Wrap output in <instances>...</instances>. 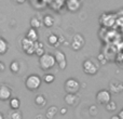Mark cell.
<instances>
[{
	"label": "cell",
	"instance_id": "obj_32",
	"mask_svg": "<svg viewBox=\"0 0 123 119\" xmlns=\"http://www.w3.org/2000/svg\"><path fill=\"white\" fill-rule=\"evenodd\" d=\"M110 119H120V117H119V115H112Z\"/></svg>",
	"mask_w": 123,
	"mask_h": 119
},
{
	"label": "cell",
	"instance_id": "obj_27",
	"mask_svg": "<svg viewBox=\"0 0 123 119\" xmlns=\"http://www.w3.org/2000/svg\"><path fill=\"white\" fill-rule=\"evenodd\" d=\"M89 113L91 116H96L97 115V106L96 105H91L89 107Z\"/></svg>",
	"mask_w": 123,
	"mask_h": 119
},
{
	"label": "cell",
	"instance_id": "obj_2",
	"mask_svg": "<svg viewBox=\"0 0 123 119\" xmlns=\"http://www.w3.org/2000/svg\"><path fill=\"white\" fill-rule=\"evenodd\" d=\"M97 62H98V60L95 61V60H93V59L84 60L82 63L83 72L86 75H89V76H94V75H96L98 69H99V64H98Z\"/></svg>",
	"mask_w": 123,
	"mask_h": 119
},
{
	"label": "cell",
	"instance_id": "obj_11",
	"mask_svg": "<svg viewBox=\"0 0 123 119\" xmlns=\"http://www.w3.org/2000/svg\"><path fill=\"white\" fill-rule=\"evenodd\" d=\"M64 101H65V103L67 105H69V106H77L79 103V96L77 95V94H72V93H66L65 98H64Z\"/></svg>",
	"mask_w": 123,
	"mask_h": 119
},
{
	"label": "cell",
	"instance_id": "obj_3",
	"mask_svg": "<svg viewBox=\"0 0 123 119\" xmlns=\"http://www.w3.org/2000/svg\"><path fill=\"white\" fill-rule=\"evenodd\" d=\"M42 78L37 74H31L26 78L25 80V87L29 91H37L41 87L42 83Z\"/></svg>",
	"mask_w": 123,
	"mask_h": 119
},
{
	"label": "cell",
	"instance_id": "obj_8",
	"mask_svg": "<svg viewBox=\"0 0 123 119\" xmlns=\"http://www.w3.org/2000/svg\"><path fill=\"white\" fill-rule=\"evenodd\" d=\"M54 56H55L56 64L58 65V68L61 70H64L67 67V59H66L65 53L62 50H56L55 53H54Z\"/></svg>",
	"mask_w": 123,
	"mask_h": 119
},
{
	"label": "cell",
	"instance_id": "obj_7",
	"mask_svg": "<svg viewBox=\"0 0 123 119\" xmlns=\"http://www.w3.org/2000/svg\"><path fill=\"white\" fill-rule=\"evenodd\" d=\"M85 45V39L82 35L80 34H76L72 37V41L70 43V47L74 51H80Z\"/></svg>",
	"mask_w": 123,
	"mask_h": 119
},
{
	"label": "cell",
	"instance_id": "obj_6",
	"mask_svg": "<svg viewBox=\"0 0 123 119\" xmlns=\"http://www.w3.org/2000/svg\"><path fill=\"white\" fill-rule=\"evenodd\" d=\"M22 50L25 52L27 55H32V54L36 53V46H35V42L30 39H28L27 37L22 39Z\"/></svg>",
	"mask_w": 123,
	"mask_h": 119
},
{
	"label": "cell",
	"instance_id": "obj_33",
	"mask_svg": "<svg viewBox=\"0 0 123 119\" xmlns=\"http://www.w3.org/2000/svg\"><path fill=\"white\" fill-rule=\"evenodd\" d=\"M0 119H4V115L1 113V112H0Z\"/></svg>",
	"mask_w": 123,
	"mask_h": 119
},
{
	"label": "cell",
	"instance_id": "obj_26",
	"mask_svg": "<svg viewBox=\"0 0 123 119\" xmlns=\"http://www.w3.org/2000/svg\"><path fill=\"white\" fill-rule=\"evenodd\" d=\"M105 107H106V111L107 112L112 113V112H115L116 109H117V103H116L115 101H110V102H109L107 105H105Z\"/></svg>",
	"mask_w": 123,
	"mask_h": 119
},
{
	"label": "cell",
	"instance_id": "obj_21",
	"mask_svg": "<svg viewBox=\"0 0 123 119\" xmlns=\"http://www.w3.org/2000/svg\"><path fill=\"white\" fill-rule=\"evenodd\" d=\"M9 105H10L11 109H19L21 107V101L18 98H11L9 101Z\"/></svg>",
	"mask_w": 123,
	"mask_h": 119
},
{
	"label": "cell",
	"instance_id": "obj_31",
	"mask_svg": "<svg viewBox=\"0 0 123 119\" xmlns=\"http://www.w3.org/2000/svg\"><path fill=\"white\" fill-rule=\"evenodd\" d=\"M118 115H119V117H120V119H123V108L121 109V111L119 112V114H118Z\"/></svg>",
	"mask_w": 123,
	"mask_h": 119
},
{
	"label": "cell",
	"instance_id": "obj_30",
	"mask_svg": "<svg viewBox=\"0 0 123 119\" xmlns=\"http://www.w3.org/2000/svg\"><path fill=\"white\" fill-rule=\"evenodd\" d=\"M4 68H6V65H4V64L2 63L1 61H0V72H3Z\"/></svg>",
	"mask_w": 123,
	"mask_h": 119
},
{
	"label": "cell",
	"instance_id": "obj_24",
	"mask_svg": "<svg viewBox=\"0 0 123 119\" xmlns=\"http://www.w3.org/2000/svg\"><path fill=\"white\" fill-rule=\"evenodd\" d=\"M41 25H43L42 24V21H41L40 19H38L37 16H34L30 19V26H31L32 28H39Z\"/></svg>",
	"mask_w": 123,
	"mask_h": 119
},
{
	"label": "cell",
	"instance_id": "obj_13",
	"mask_svg": "<svg viewBox=\"0 0 123 119\" xmlns=\"http://www.w3.org/2000/svg\"><path fill=\"white\" fill-rule=\"evenodd\" d=\"M58 112H60V109L56 106L52 105V106H50L49 108L47 109V112H45V117H47V119H54L55 116L58 114Z\"/></svg>",
	"mask_w": 123,
	"mask_h": 119
},
{
	"label": "cell",
	"instance_id": "obj_22",
	"mask_svg": "<svg viewBox=\"0 0 123 119\" xmlns=\"http://www.w3.org/2000/svg\"><path fill=\"white\" fill-rule=\"evenodd\" d=\"M10 70L13 73V74H18L19 69H21V65H19L18 61H12L10 63V66H9Z\"/></svg>",
	"mask_w": 123,
	"mask_h": 119
},
{
	"label": "cell",
	"instance_id": "obj_25",
	"mask_svg": "<svg viewBox=\"0 0 123 119\" xmlns=\"http://www.w3.org/2000/svg\"><path fill=\"white\" fill-rule=\"evenodd\" d=\"M42 80H43V82L50 85V83H53L54 82V80H55V76H54L53 74H45L44 76H43Z\"/></svg>",
	"mask_w": 123,
	"mask_h": 119
},
{
	"label": "cell",
	"instance_id": "obj_10",
	"mask_svg": "<svg viewBox=\"0 0 123 119\" xmlns=\"http://www.w3.org/2000/svg\"><path fill=\"white\" fill-rule=\"evenodd\" d=\"M11 98H12V90L6 85L0 86V101L6 102L10 101Z\"/></svg>",
	"mask_w": 123,
	"mask_h": 119
},
{
	"label": "cell",
	"instance_id": "obj_17",
	"mask_svg": "<svg viewBox=\"0 0 123 119\" xmlns=\"http://www.w3.org/2000/svg\"><path fill=\"white\" fill-rule=\"evenodd\" d=\"M48 43L51 47H56L60 45V37L55 34H51L48 36Z\"/></svg>",
	"mask_w": 123,
	"mask_h": 119
},
{
	"label": "cell",
	"instance_id": "obj_29",
	"mask_svg": "<svg viewBox=\"0 0 123 119\" xmlns=\"http://www.w3.org/2000/svg\"><path fill=\"white\" fill-rule=\"evenodd\" d=\"M60 114L61 115H66L67 114V107H62V108H60Z\"/></svg>",
	"mask_w": 123,
	"mask_h": 119
},
{
	"label": "cell",
	"instance_id": "obj_15",
	"mask_svg": "<svg viewBox=\"0 0 123 119\" xmlns=\"http://www.w3.org/2000/svg\"><path fill=\"white\" fill-rule=\"evenodd\" d=\"M26 37H27L28 39H30V40H32L34 42L38 41V39H39L38 32H37L36 28H32V27H30L29 29L27 30V33H26Z\"/></svg>",
	"mask_w": 123,
	"mask_h": 119
},
{
	"label": "cell",
	"instance_id": "obj_18",
	"mask_svg": "<svg viewBox=\"0 0 123 119\" xmlns=\"http://www.w3.org/2000/svg\"><path fill=\"white\" fill-rule=\"evenodd\" d=\"M109 88H110V92H113V93H120V92L123 91V83L110 82Z\"/></svg>",
	"mask_w": 123,
	"mask_h": 119
},
{
	"label": "cell",
	"instance_id": "obj_20",
	"mask_svg": "<svg viewBox=\"0 0 123 119\" xmlns=\"http://www.w3.org/2000/svg\"><path fill=\"white\" fill-rule=\"evenodd\" d=\"M35 46H36V55H38V58H40L41 55H43V54L45 53L44 51V46H43L42 42H40V41H36L35 42Z\"/></svg>",
	"mask_w": 123,
	"mask_h": 119
},
{
	"label": "cell",
	"instance_id": "obj_16",
	"mask_svg": "<svg viewBox=\"0 0 123 119\" xmlns=\"http://www.w3.org/2000/svg\"><path fill=\"white\" fill-rule=\"evenodd\" d=\"M42 24H43V26H44V27L51 28L52 26L54 25V17L52 16V15H50V14L44 15V16H43V19H42Z\"/></svg>",
	"mask_w": 123,
	"mask_h": 119
},
{
	"label": "cell",
	"instance_id": "obj_12",
	"mask_svg": "<svg viewBox=\"0 0 123 119\" xmlns=\"http://www.w3.org/2000/svg\"><path fill=\"white\" fill-rule=\"evenodd\" d=\"M66 7L69 12H77L81 8V0H67Z\"/></svg>",
	"mask_w": 123,
	"mask_h": 119
},
{
	"label": "cell",
	"instance_id": "obj_14",
	"mask_svg": "<svg viewBox=\"0 0 123 119\" xmlns=\"http://www.w3.org/2000/svg\"><path fill=\"white\" fill-rule=\"evenodd\" d=\"M34 102L38 107H44L45 105H47L48 101H47V98H45L43 94H38V95H36Z\"/></svg>",
	"mask_w": 123,
	"mask_h": 119
},
{
	"label": "cell",
	"instance_id": "obj_23",
	"mask_svg": "<svg viewBox=\"0 0 123 119\" xmlns=\"http://www.w3.org/2000/svg\"><path fill=\"white\" fill-rule=\"evenodd\" d=\"M8 119H23V114L19 109H12V112L9 114Z\"/></svg>",
	"mask_w": 123,
	"mask_h": 119
},
{
	"label": "cell",
	"instance_id": "obj_4",
	"mask_svg": "<svg viewBox=\"0 0 123 119\" xmlns=\"http://www.w3.org/2000/svg\"><path fill=\"white\" fill-rule=\"evenodd\" d=\"M64 89L66 93L77 94L80 90V82L76 78H68L64 83Z\"/></svg>",
	"mask_w": 123,
	"mask_h": 119
},
{
	"label": "cell",
	"instance_id": "obj_19",
	"mask_svg": "<svg viewBox=\"0 0 123 119\" xmlns=\"http://www.w3.org/2000/svg\"><path fill=\"white\" fill-rule=\"evenodd\" d=\"M9 50V42L3 38L0 37V55H4Z\"/></svg>",
	"mask_w": 123,
	"mask_h": 119
},
{
	"label": "cell",
	"instance_id": "obj_28",
	"mask_svg": "<svg viewBox=\"0 0 123 119\" xmlns=\"http://www.w3.org/2000/svg\"><path fill=\"white\" fill-rule=\"evenodd\" d=\"M97 60H98V62H100V63H102V64H105V63H106V58H105V55H104V54H103V53L98 54Z\"/></svg>",
	"mask_w": 123,
	"mask_h": 119
},
{
	"label": "cell",
	"instance_id": "obj_1",
	"mask_svg": "<svg viewBox=\"0 0 123 119\" xmlns=\"http://www.w3.org/2000/svg\"><path fill=\"white\" fill-rule=\"evenodd\" d=\"M55 65H56V60H55L54 54L47 53L45 52L43 55H41L39 58V67L43 72H48V70L52 69Z\"/></svg>",
	"mask_w": 123,
	"mask_h": 119
},
{
	"label": "cell",
	"instance_id": "obj_5",
	"mask_svg": "<svg viewBox=\"0 0 123 119\" xmlns=\"http://www.w3.org/2000/svg\"><path fill=\"white\" fill-rule=\"evenodd\" d=\"M111 101V92L109 90L103 89L96 93V102L100 105H107Z\"/></svg>",
	"mask_w": 123,
	"mask_h": 119
},
{
	"label": "cell",
	"instance_id": "obj_9",
	"mask_svg": "<svg viewBox=\"0 0 123 119\" xmlns=\"http://www.w3.org/2000/svg\"><path fill=\"white\" fill-rule=\"evenodd\" d=\"M99 22L103 26L105 27H110L115 24V21H116V16L113 14H110V13H104L102 16L99 17Z\"/></svg>",
	"mask_w": 123,
	"mask_h": 119
}]
</instances>
